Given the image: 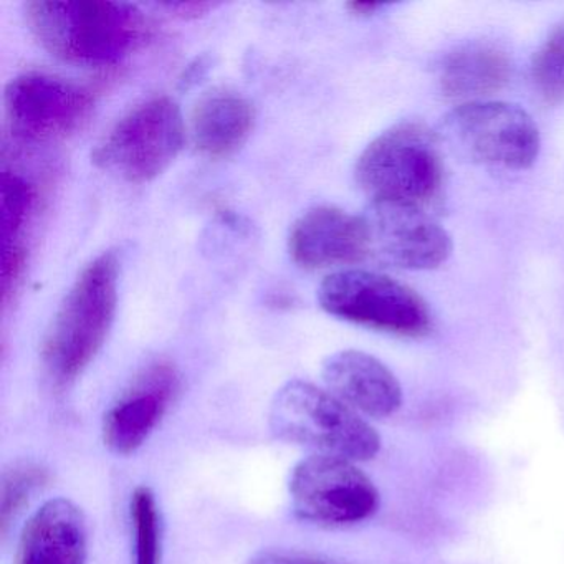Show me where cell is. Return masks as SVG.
Masks as SVG:
<instances>
[{
    "mask_svg": "<svg viewBox=\"0 0 564 564\" xmlns=\"http://www.w3.org/2000/svg\"><path fill=\"white\" fill-rule=\"evenodd\" d=\"M24 12L39 44L68 64H118L151 35L147 15L127 2L35 0L25 4Z\"/></svg>",
    "mask_w": 564,
    "mask_h": 564,
    "instance_id": "1",
    "label": "cell"
},
{
    "mask_svg": "<svg viewBox=\"0 0 564 564\" xmlns=\"http://www.w3.org/2000/svg\"><path fill=\"white\" fill-rule=\"evenodd\" d=\"M120 262L113 250L91 260L58 306L42 341L52 381L70 384L88 368L113 325Z\"/></svg>",
    "mask_w": 564,
    "mask_h": 564,
    "instance_id": "2",
    "label": "cell"
},
{
    "mask_svg": "<svg viewBox=\"0 0 564 564\" xmlns=\"http://www.w3.org/2000/svg\"><path fill=\"white\" fill-rule=\"evenodd\" d=\"M269 417L276 437L323 455L366 462L381 451V435L359 412L312 382H286L273 398Z\"/></svg>",
    "mask_w": 564,
    "mask_h": 564,
    "instance_id": "3",
    "label": "cell"
},
{
    "mask_svg": "<svg viewBox=\"0 0 564 564\" xmlns=\"http://www.w3.org/2000/svg\"><path fill=\"white\" fill-rule=\"evenodd\" d=\"M356 181L372 203L434 204L444 186L437 138L425 124L402 121L379 134L356 163Z\"/></svg>",
    "mask_w": 564,
    "mask_h": 564,
    "instance_id": "4",
    "label": "cell"
},
{
    "mask_svg": "<svg viewBox=\"0 0 564 564\" xmlns=\"http://www.w3.org/2000/svg\"><path fill=\"white\" fill-rule=\"evenodd\" d=\"M184 138L186 130L176 101L151 98L124 115L91 158L100 170L128 183H150L180 156Z\"/></svg>",
    "mask_w": 564,
    "mask_h": 564,
    "instance_id": "5",
    "label": "cell"
},
{
    "mask_svg": "<svg viewBox=\"0 0 564 564\" xmlns=\"http://www.w3.org/2000/svg\"><path fill=\"white\" fill-rule=\"evenodd\" d=\"M318 300L329 315L378 332L421 338L432 329V315L421 295L381 273H333L319 286Z\"/></svg>",
    "mask_w": 564,
    "mask_h": 564,
    "instance_id": "6",
    "label": "cell"
},
{
    "mask_svg": "<svg viewBox=\"0 0 564 564\" xmlns=\"http://www.w3.org/2000/svg\"><path fill=\"white\" fill-rule=\"evenodd\" d=\"M448 140L470 160L523 171L541 150L540 130L523 108L507 101H468L444 118Z\"/></svg>",
    "mask_w": 564,
    "mask_h": 564,
    "instance_id": "7",
    "label": "cell"
},
{
    "mask_svg": "<svg viewBox=\"0 0 564 564\" xmlns=\"http://www.w3.org/2000/svg\"><path fill=\"white\" fill-rule=\"evenodd\" d=\"M289 487L295 513L323 527L361 523L381 503L375 481L355 462L333 455H312L300 462Z\"/></svg>",
    "mask_w": 564,
    "mask_h": 564,
    "instance_id": "8",
    "label": "cell"
},
{
    "mask_svg": "<svg viewBox=\"0 0 564 564\" xmlns=\"http://www.w3.org/2000/svg\"><path fill=\"white\" fill-rule=\"evenodd\" d=\"M6 115L12 134L22 143L65 140L82 130L95 98L90 90L55 75H19L6 88Z\"/></svg>",
    "mask_w": 564,
    "mask_h": 564,
    "instance_id": "9",
    "label": "cell"
},
{
    "mask_svg": "<svg viewBox=\"0 0 564 564\" xmlns=\"http://www.w3.org/2000/svg\"><path fill=\"white\" fill-rule=\"evenodd\" d=\"M369 256L405 270H432L447 262L454 243L425 209L404 203H371L362 217Z\"/></svg>",
    "mask_w": 564,
    "mask_h": 564,
    "instance_id": "10",
    "label": "cell"
},
{
    "mask_svg": "<svg viewBox=\"0 0 564 564\" xmlns=\"http://www.w3.org/2000/svg\"><path fill=\"white\" fill-rule=\"evenodd\" d=\"M180 391V376L170 362L150 366L104 419V442L118 455H130L158 427Z\"/></svg>",
    "mask_w": 564,
    "mask_h": 564,
    "instance_id": "11",
    "label": "cell"
},
{
    "mask_svg": "<svg viewBox=\"0 0 564 564\" xmlns=\"http://www.w3.org/2000/svg\"><path fill=\"white\" fill-rule=\"evenodd\" d=\"M289 247L296 265L305 270L349 265L369 256L368 229L362 217L319 206L296 220Z\"/></svg>",
    "mask_w": 564,
    "mask_h": 564,
    "instance_id": "12",
    "label": "cell"
},
{
    "mask_svg": "<svg viewBox=\"0 0 564 564\" xmlns=\"http://www.w3.org/2000/svg\"><path fill=\"white\" fill-rule=\"evenodd\" d=\"M323 381L339 401L372 419L394 415L402 405V388L394 372L375 356L345 349L323 362Z\"/></svg>",
    "mask_w": 564,
    "mask_h": 564,
    "instance_id": "13",
    "label": "cell"
},
{
    "mask_svg": "<svg viewBox=\"0 0 564 564\" xmlns=\"http://www.w3.org/2000/svg\"><path fill=\"white\" fill-rule=\"evenodd\" d=\"M87 520L68 498L45 501L21 533L15 564H85Z\"/></svg>",
    "mask_w": 564,
    "mask_h": 564,
    "instance_id": "14",
    "label": "cell"
},
{
    "mask_svg": "<svg viewBox=\"0 0 564 564\" xmlns=\"http://www.w3.org/2000/svg\"><path fill=\"white\" fill-rule=\"evenodd\" d=\"M256 111L242 95L214 90L204 95L193 110L191 133L203 156L224 160L240 150L252 134Z\"/></svg>",
    "mask_w": 564,
    "mask_h": 564,
    "instance_id": "15",
    "label": "cell"
},
{
    "mask_svg": "<svg viewBox=\"0 0 564 564\" xmlns=\"http://www.w3.org/2000/svg\"><path fill=\"white\" fill-rule=\"evenodd\" d=\"M507 52L490 42H470L448 52L438 67L442 94L452 100L477 101L510 82Z\"/></svg>",
    "mask_w": 564,
    "mask_h": 564,
    "instance_id": "16",
    "label": "cell"
},
{
    "mask_svg": "<svg viewBox=\"0 0 564 564\" xmlns=\"http://www.w3.org/2000/svg\"><path fill=\"white\" fill-rule=\"evenodd\" d=\"M35 206V189L25 177L12 171L0 176V213H2V300L8 303L18 289L28 262L24 239Z\"/></svg>",
    "mask_w": 564,
    "mask_h": 564,
    "instance_id": "17",
    "label": "cell"
},
{
    "mask_svg": "<svg viewBox=\"0 0 564 564\" xmlns=\"http://www.w3.org/2000/svg\"><path fill=\"white\" fill-rule=\"evenodd\" d=\"M131 524L134 564H161V518L150 487H138L131 495Z\"/></svg>",
    "mask_w": 564,
    "mask_h": 564,
    "instance_id": "18",
    "label": "cell"
},
{
    "mask_svg": "<svg viewBox=\"0 0 564 564\" xmlns=\"http://www.w3.org/2000/svg\"><path fill=\"white\" fill-rule=\"evenodd\" d=\"M534 88L550 104L564 100V21L547 35L531 62Z\"/></svg>",
    "mask_w": 564,
    "mask_h": 564,
    "instance_id": "19",
    "label": "cell"
},
{
    "mask_svg": "<svg viewBox=\"0 0 564 564\" xmlns=\"http://www.w3.org/2000/svg\"><path fill=\"white\" fill-rule=\"evenodd\" d=\"M48 474L41 465L32 462H18L6 468L0 484V521L2 531H8L11 521L28 503L31 495L45 485Z\"/></svg>",
    "mask_w": 564,
    "mask_h": 564,
    "instance_id": "20",
    "label": "cell"
},
{
    "mask_svg": "<svg viewBox=\"0 0 564 564\" xmlns=\"http://www.w3.org/2000/svg\"><path fill=\"white\" fill-rule=\"evenodd\" d=\"M247 564H348L299 551L263 550L253 554Z\"/></svg>",
    "mask_w": 564,
    "mask_h": 564,
    "instance_id": "21",
    "label": "cell"
},
{
    "mask_svg": "<svg viewBox=\"0 0 564 564\" xmlns=\"http://www.w3.org/2000/svg\"><path fill=\"white\" fill-rule=\"evenodd\" d=\"M161 8L167 9L181 19H197L213 11L216 6L210 4V2H170V4H163Z\"/></svg>",
    "mask_w": 564,
    "mask_h": 564,
    "instance_id": "22",
    "label": "cell"
},
{
    "mask_svg": "<svg viewBox=\"0 0 564 564\" xmlns=\"http://www.w3.org/2000/svg\"><path fill=\"white\" fill-rule=\"evenodd\" d=\"M207 67H209V64H207L206 58H197V61L194 62L193 65H189L187 70L184 72L183 78H181V85H183L184 88L193 87L199 78L206 75Z\"/></svg>",
    "mask_w": 564,
    "mask_h": 564,
    "instance_id": "23",
    "label": "cell"
},
{
    "mask_svg": "<svg viewBox=\"0 0 564 564\" xmlns=\"http://www.w3.org/2000/svg\"><path fill=\"white\" fill-rule=\"evenodd\" d=\"M381 8L382 4H378V2H351L348 4L349 11L355 15H371Z\"/></svg>",
    "mask_w": 564,
    "mask_h": 564,
    "instance_id": "24",
    "label": "cell"
}]
</instances>
